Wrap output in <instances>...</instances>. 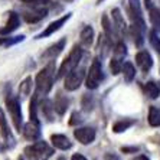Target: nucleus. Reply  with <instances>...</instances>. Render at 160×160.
Here are the masks:
<instances>
[{
  "label": "nucleus",
  "instance_id": "1",
  "mask_svg": "<svg viewBox=\"0 0 160 160\" xmlns=\"http://www.w3.org/2000/svg\"><path fill=\"white\" fill-rule=\"evenodd\" d=\"M55 72H56L55 71V62H53V59H52L43 69H41V71L38 72L36 79H35L36 92L46 95V94L52 89L53 82H55V79L58 78V75H55Z\"/></svg>",
  "mask_w": 160,
  "mask_h": 160
},
{
  "label": "nucleus",
  "instance_id": "2",
  "mask_svg": "<svg viewBox=\"0 0 160 160\" xmlns=\"http://www.w3.org/2000/svg\"><path fill=\"white\" fill-rule=\"evenodd\" d=\"M23 153L28 160H48L52 157L53 149L46 142L41 140V142H35L26 146Z\"/></svg>",
  "mask_w": 160,
  "mask_h": 160
},
{
  "label": "nucleus",
  "instance_id": "3",
  "mask_svg": "<svg viewBox=\"0 0 160 160\" xmlns=\"http://www.w3.org/2000/svg\"><path fill=\"white\" fill-rule=\"evenodd\" d=\"M82 59V48L81 45H74V48L71 49V52L68 53V56L62 61L58 71V78H62L65 75H68L69 72H72L74 69H77L78 63Z\"/></svg>",
  "mask_w": 160,
  "mask_h": 160
},
{
  "label": "nucleus",
  "instance_id": "4",
  "mask_svg": "<svg viewBox=\"0 0 160 160\" xmlns=\"http://www.w3.org/2000/svg\"><path fill=\"white\" fill-rule=\"evenodd\" d=\"M4 104H6L9 114H10L12 120H13V126H15L16 131L20 133L23 128V116H22V107H20L18 97H15L13 94L9 92L6 95V98H4Z\"/></svg>",
  "mask_w": 160,
  "mask_h": 160
},
{
  "label": "nucleus",
  "instance_id": "5",
  "mask_svg": "<svg viewBox=\"0 0 160 160\" xmlns=\"http://www.w3.org/2000/svg\"><path fill=\"white\" fill-rule=\"evenodd\" d=\"M102 79H104L102 65H101V61L98 59V58H95V59L92 61V63L89 65L87 79H85V85L88 89H97Z\"/></svg>",
  "mask_w": 160,
  "mask_h": 160
},
{
  "label": "nucleus",
  "instance_id": "6",
  "mask_svg": "<svg viewBox=\"0 0 160 160\" xmlns=\"http://www.w3.org/2000/svg\"><path fill=\"white\" fill-rule=\"evenodd\" d=\"M85 77V71L84 69H74L72 72H69L68 75L63 77V88L67 91H75L81 87L82 81Z\"/></svg>",
  "mask_w": 160,
  "mask_h": 160
},
{
  "label": "nucleus",
  "instance_id": "7",
  "mask_svg": "<svg viewBox=\"0 0 160 160\" xmlns=\"http://www.w3.org/2000/svg\"><path fill=\"white\" fill-rule=\"evenodd\" d=\"M128 12H130L131 23L138 25L146 29V22L143 18V10H142V2L140 0H128Z\"/></svg>",
  "mask_w": 160,
  "mask_h": 160
},
{
  "label": "nucleus",
  "instance_id": "8",
  "mask_svg": "<svg viewBox=\"0 0 160 160\" xmlns=\"http://www.w3.org/2000/svg\"><path fill=\"white\" fill-rule=\"evenodd\" d=\"M69 19H71V13H67V15H63L62 18H59V19H56V20H53V22H51L48 26L42 30L41 33L36 35L35 39H43V38H48V36H51V35H53L55 32H58V30H59L61 28H62L63 25L69 20Z\"/></svg>",
  "mask_w": 160,
  "mask_h": 160
},
{
  "label": "nucleus",
  "instance_id": "9",
  "mask_svg": "<svg viewBox=\"0 0 160 160\" xmlns=\"http://www.w3.org/2000/svg\"><path fill=\"white\" fill-rule=\"evenodd\" d=\"M95 136H97V133L92 127H78L74 130V137L81 144H91L95 140Z\"/></svg>",
  "mask_w": 160,
  "mask_h": 160
},
{
  "label": "nucleus",
  "instance_id": "10",
  "mask_svg": "<svg viewBox=\"0 0 160 160\" xmlns=\"http://www.w3.org/2000/svg\"><path fill=\"white\" fill-rule=\"evenodd\" d=\"M6 15H8V20H6L3 28H0V35H10L20 26V16L16 12L10 10Z\"/></svg>",
  "mask_w": 160,
  "mask_h": 160
},
{
  "label": "nucleus",
  "instance_id": "11",
  "mask_svg": "<svg viewBox=\"0 0 160 160\" xmlns=\"http://www.w3.org/2000/svg\"><path fill=\"white\" fill-rule=\"evenodd\" d=\"M0 133H2V137H3V140H4V143H6L8 147H12V146L15 144V138H13L10 127H9V124H8L6 114H4L2 107H0Z\"/></svg>",
  "mask_w": 160,
  "mask_h": 160
},
{
  "label": "nucleus",
  "instance_id": "12",
  "mask_svg": "<svg viewBox=\"0 0 160 160\" xmlns=\"http://www.w3.org/2000/svg\"><path fill=\"white\" fill-rule=\"evenodd\" d=\"M22 16L28 23H38L48 16V9L46 8H30V10L23 12Z\"/></svg>",
  "mask_w": 160,
  "mask_h": 160
},
{
  "label": "nucleus",
  "instance_id": "13",
  "mask_svg": "<svg viewBox=\"0 0 160 160\" xmlns=\"http://www.w3.org/2000/svg\"><path fill=\"white\" fill-rule=\"evenodd\" d=\"M65 43H67V38H62V39H59V41L55 42L53 45H51V46H49V48L46 49L43 53H42V58H45V59H49V61L55 59L56 56L62 52V49L65 48Z\"/></svg>",
  "mask_w": 160,
  "mask_h": 160
},
{
  "label": "nucleus",
  "instance_id": "14",
  "mask_svg": "<svg viewBox=\"0 0 160 160\" xmlns=\"http://www.w3.org/2000/svg\"><path fill=\"white\" fill-rule=\"evenodd\" d=\"M22 134L23 137L29 140V142H36L38 138L41 137V128H39V124L30 121V123H26L22 128Z\"/></svg>",
  "mask_w": 160,
  "mask_h": 160
},
{
  "label": "nucleus",
  "instance_id": "15",
  "mask_svg": "<svg viewBox=\"0 0 160 160\" xmlns=\"http://www.w3.org/2000/svg\"><path fill=\"white\" fill-rule=\"evenodd\" d=\"M136 63L142 68L143 72H149L153 67V58L147 51H138L136 53Z\"/></svg>",
  "mask_w": 160,
  "mask_h": 160
},
{
  "label": "nucleus",
  "instance_id": "16",
  "mask_svg": "<svg viewBox=\"0 0 160 160\" xmlns=\"http://www.w3.org/2000/svg\"><path fill=\"white\" fill-rule=\"evenodd\" d=\"M111 18H112V25H114V28H116V32L117 35H126L127 32V25H126V20H124L123 15H121V12H120V9H112L111 12Z\"/></svg>",
  "mask_w": 160,
  "mask_h": 160
},
{
  "label": "nucleus",
  "instance_id": "17",
  "mask_svg": "<svg viewBox=\"0 0 160 160\" xmlns=\"http://www.w3.org/2000/svg\"><path fill=\"white\" fill-rule=\"evenodd\" d=\"M51 142L55 149L59 150H69L72 147L71 140L65 136V134H52L51 136Z\"/></svg>",
  "mask_w": 160,
  "mask_h": 160
},
{
  "label": "nucleus",
  "instance_id": "18",
  "mask_svg": "<svg viewBox=\"0 0 160 160\" xmlns=\"http://www.w3.org/2000/svg\"><path fill=\"white\" fill-rule=\"evenodd\" d=\"M130 33H131L133 41H134V45H136L137 48H142L143 43H144V33H146L144 28L131 23V25H130Z\"/></svg>",
  "mask_w": 160,
  "mask_h": 160
},
{
  "label": "nucleus",
  "instance_id": "19",
  "mask_svg": "<svg viewBox=\"0 0 160 160\" xmlns=\"http://www.w3.org/2000/svg\"><path fill=\"white\" fill-rule=\"evenodd\" d=\"M79 42L81 46L84 48H89L94 42V29L91 26H84V29L79 33Z\"/></svg>",
  "mask_w": 160,
  "mask_h": 160
},
{
  "label": "nucleus",
  "instance_id": "20",
  "mask_svg": "<svg viewBox=\"0 0 160 160\" xmlns=\"http://www.w3.org/2000/svg\"><path fill=\"white\" fill-rule=\"evenodd\" d=\"M68 105H69V101H68L67 97H63L61 94H58V97L55 98L53 101V108H55V111L59 114V116H63L65 111L68 110Z\"/></svg>",
  "mask_w": 160,
  "mask_h": 160
},
{
  "label": "nucleus",
  "instance_id": "21",
  "mask_svg": "<svg viewBox=\"0 0 160 160\" xmlns=\"http://www.w3.org/2000/svg\"><path fill=\"white\" fill-rule=\"evenodd\" d=\"M144 92H146V95H147L149 98H152V100H157V98L160 97V88L154 81L146 82Z\"/></svg>",
  "mask_w": 160,
  "mask_h": 160
},
{
  "label": "nucleus",
  "instance_id": "22",
  "mask_svg": "<svg viewBox=\"0 0 160 160\" xmlns=\"http://www.w3.org/2000/svg\"><path fill=\"white\" fill-rule=\"evenodd\" d=\"M147 10H149V20H150V23H152L153 28H154L156 30L157 29L160 30V9L156 8V6L153 4L152 8H149Z\"/></svg>",
  "mask_w": 160,
  "mask_h": 160
},
{
  "label": "nucleus",
  "instance_id": "23",
  "mask_svg": "<svg viewBox=\"0 0 160 160\" xmlns=\"http://www.w3.org/2000/svg\"><path fill=\"white\" fill-rule=\"evenodd\" d=\"M23 4H26L29 8H53L55 6V2L52 0H22Z\"/></svg>",
  "mask_w": 160,
  "mask_h": 160
},
{
  "label": "nucleus",
  "instance_id": "24",
  "mask_svg": "<svg viewBox=\"0 0 160 160\" xmlns=\"http://www.w3.org/2000/svg\"><path fill=\"white\" fill-rule=\"evenodd\" d=\"M41 110L43 112V116L46 117L48 121H53V112H55V108H53V104L48 98H45L41 104Z\"/></svg>",
  "mask_w": 160,
  "mask_h": 160
},
{
  "label": "nucleus",
  "instance_id": "25",
  "mask_svg": "<svg viewBox=\"0 0 160 160\" xmlns=\"http://www.w3.org/2000/svg\"><path fill=\"white\" fill-rule=\"evenodd\" d=\"M121 72H123V75H124L126 82H131L136 78V68H134V65L131 62H124Z\"/></svg>",
  "mask_w": 160,
  "mask_h": 160
},
{
  "label": "nucleus",
  "instance_id": "26",
  "mask_svg": "<svg viewBox=\"0 0 160 160\" xmlns=\"http://www.w3.org/2000/svg\"><path fill=\"white\" fill-rule=\"evenodd\" d=\"M136 123L134 120H120V121H117L116 124H112V133H123V131L128 130L133 124Z\"/></svg>",
  "mask_w": 160,
  "mask_h": 160
},
{
  "label": "nucleus",
  "instance_id": "27",
  "mask_svg": "<svg viewBox=\"0 0 160 160\" xmlns=\"http://www.w3.org/2000/svg\"><path fill=\"white\" fill-rule=\"evenodd\" d=\"M32 87H33V81L30 77L25 78L22 82H20V85H19V95H22V97H28L30 92H32Z\"/></svg>",
  "mask_w": 160,
  "mask_h": 160
},
{
  "label": "nucleus",
  "instance_id": "28",
  "mask_svg": "<svg viewBox=\"0 0 160 160\" xmlns=\"http://www.w3.org/2000/svg\"><path fill=\"white\" fill-rule=\"evenodd\" d=\"M149 124L152 127H159L160 126V110L154 105H152L149 110Z\"/></svg>",
  "mask_w": 160,
  "mask_h": 160
},
{
  "label": "nucleus",
  "instance_id": "29",
  "mask_svg": "<svg viewBox=\"0 0 160 160\" xmlns=\"http://www.w3.org/2000/svg\"><path fill=\"white\" fill-rule=\"evenodd\" d=\"M123 59L121 58H117V56H114L111 61H110V71H111L112 75H118L120 72H121V69H123Z\"/></svg>",
  "mask_w": 160,
  "mask_h": 160
},
{
  "label": "nucleus",
  "instance_id": "30",
  "mask_svg": "<svg viewBox=\"0 0 160 160\" xmlns=\"http://www.w3.org/2000/svg\"><path fill=\"white\" fill-rule=\"evenodd\" d=\"M149 41H150V43H152L153 48L156 49V52L160 55V38L157 36L156 29H153V30L149 32Z\"/></svg>",
  "mask_w": 160,
  "mask_h": 160
},
{
  "label": "nucleus",
  "instance_id": "31",
  "mask_svg": "<svg viewBox=\"0 0 160 160\" xmlns=\"http://www.w3.org/2000/svg\"><path fill=\"white\" fill-rule=\"evenodd\" d=\"M127 55V46L124 42H117L116 45H114V56H117V58H121V59H124V56Z\"/></svg>",
  "mask_w": 160,
  "mask_h": 160
},
{
  "label": "nucleus",
  "instance_id": "32",
  "mask_svg": "<svg viewBox=\"0 0 160 160\" xmlns=\"http://www.w3.org/2000/svg\"><path fill=\"white\" fill-rule=\"evenodd\" d=\"M121 152L127 153V154H130V153L138 152V147H134V146H131V147H128V146H124V147H121Z\"/></svg>",
  "mask_w": 160,
  "mask_h": 160
},
{
  "label": "nucleus",
  "instance_id": "33",
  "mask_svg": "<svg viewBox=\"0 0 160 160\" xmlns=\"http://www.w3.org/2000/svg\"><path fill=\"white\" fill-rule=\"evenodd\" d=\"M23 39H25V36H22V35H20V36H15V39H8L4 45H8V46H10V45L16 43V42H22Z\"/></svg>",
  "mask_w": 160,
  "mask_h": 160
},
{
  "label": "nucleus",
  "instance_id": "34",
  "mask_svg": "<svg viewBox=\"0 0 160 160\" xmlns=\"http://www.w3.org/2000/svg\"><path fill=\"white\" fill-rule=\"evenodd\" d=\"M104 160H121L120 156L114 154V153H105L104 154Z\"/></svg>",
  "mask_w": 160,
  "mask_h": 160
},
{
  "label": "nucleus",
  "instance_id": "35",
  "mask_svg": "<svg viewBox=\"0 0 160 160\" xmlns=\"http://www.w3.org/2000/svg\"><path fill=\"white\" fill-rule=\"evenodd\" d=\"M77 121H78V123H81L82 118H81V116H79L78 112H74V114H72V120L69 121V124H75Z\"/></svg>",
  "mask_w": 160,
  "mask_h": 160
},
{
  "label": "nucleus",
  "instance_id": "36",
  "mask_svg": "<svg viewBox=\"0 0 160 160\" xmlns=\"http://www.w3.org/2000/svg\"><path fill=\"white\" fill-rule=\"evenodd\" d=\"M71 160H87V157L82 156V154H79V153H75V154H72Z\"/></svg>",
  "mask_w": 160,
  "mask_h": 160
},
{
  "label": "nucleus",
  "instance_id": "37",
  "mask_svg": "<svg viewBox=\"0 0 160 160\" xmlns=\"http://www.w3.org/2000/svg\"><path fill=\"white\" fill-rule=\"evenodd\" d=\"M133 160H150L147 156H144V154H142V156H137L136 159H133Z\"/></svg>",
  "mask_w": 160,
  "mask_h": 160
},
{
  "label": "nucleus",
  "instance_id": "38",
  "mask_svg": "<svg viewBox=\"0 0 160 160\" xmlns=\"http://www.w3.org/2000/svg\"><path fill=\"white\" fill-rule=\"evenodd\" d=\"M6 41H8V39H6V38H0V45L6 43Z\"/></svg>",
  "mask_w": 160,
  "mask_h": 160
},
{
  "label": "nucleus",
  "instance_id": "39",
  "mask_svg": "<svg viewBox=\"0 0 160 160\" xmlns=\"http://www.w3.org/2000/svg\"><path fill=\"white\" fill-rule=\"evenodd\" d=\"M25 159H26L25 156H19V157H18V160H25Z\"/></svg>",
  "mask_w": 160,
  "mask_h": 160
},
{
  "label": "nucleus",
  "instance_id": "40",
  "mask_svg": "<svg viewBox=\"0 0 160 160\" xmlns=\"http://www.w3.org/2000/svg\"><path fill=\"white\" fill-rule=\"evenodd\" d=\"M58 160H67V159H65V157H59V159H58Z\"/></svg>",
  "mask_w": 160,
  "mask_h": 160
},
{
  "label": "nucleus",
  "instance_id": "41",
  "mask_svg": "<svg viewBox=\"0 0 160 160\" xmlns=\"http://www.w3.org/2000/svg\"><path fill=\"white\" fill-rule=\"evenodd\" d=\"M101 2H104V0H98V3H101Z\"/></svg>",
  "mask_w": 160,
  "mask_h": 160
}]
</instances>
